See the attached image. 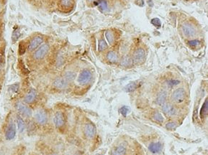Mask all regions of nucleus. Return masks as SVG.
<instances>
[{
    "mask_svg": "<svg viewBox=\"0 0 208 155\" xmlns=\"http://www.w3.org/2000/svg\"><path fill=\"white\" fill-rule=\"evenodd\" d=\"M92 73L89 69H83L81 70L79 73L78 76H76V81L79 85L84 86H87L92 81Z\"/></svg>",
    "mask_w": 208,
    "mask_h": 155,
    "instance_id": "9d476101",
    "label": "nucleus"
},
{
    "mask_svg": "<svg viewBox=\"0 0 208 155\" xmlns=\"http://www.w3.org/2000/svg\"><path fill=\"white\" fill-rule=\"evenodd\" d=\"M188 44L190 45L191 47H197V46L200 45V42H199L198 39H193V40H190Z\"/></svg>",
    "mask_w": 208,
    "mask_h": 155,
    "instance_id": "f704fd0d",
    "label": "nucleus"
},
{
    "mask_svg": "<svg viewBox=\"0 0 208 155\" xmlns=\"http://www.w3.org/2000/svg\"><path fill=\"white\" fill-rule=\"evenodd\" d=\"M207 100L206 99L204 101L203 105H202V108H201L200 111V115L201 117H205L207 116Z\"/></svg>",
    "mask_w": 208,
    "mask_h": 155,
    "instance_id": "c85d7f7f",
    "label": "nucleus"
},
{
    "mask_svg": "<svg viewBox=\"0 0 208 155\" xmlns=\"http://www.w3.org/2000/svg\"><path fill=\"white\" fill-rule=\"evenodd\" d=\"M1 32H0V42H1Z\"/></svg>",
    "mask_w": 208,
    "mask_h": 155,
    "instance_id": "58836bf2",
    "label": "nucleus"
},
{
    "mask_svg": "<svg viewBox=\"0 0 208 155\" xmlns=\"http://www.w3.org/2000/svg\"><path fill=\"white\" fill-rule=\"evenodd\" d=\"M4 68V54L3 50L0 48V75H2Z\"/></svg>",
    "mask_w": 208,
    "mask_h": 155,
    "instance_id": "393cba45",
    "label": "nucleus"
},
{
    "mask_svg": "<svg viewBox=\"0 0 208 155\" xmlns=\"http://www.w3.org/2000/svg\"><path fill=\"white\" fill-rule=\"evenodd\" d=\"M133 63L137 65L142 64L146 60V51L143 48H139L134 52L133 56L132 57Z\"/></svg>",
    "mask_w": 208,
    "mask_h": 155,
    "instance_id": "f8f14e48",
    "label": "nucleus"
},
{
    "mask_svg": "<svg viewBox=\"0 0 208 155\" xmlns=\"http://www.w3.org/2000/svg\"><path fill=\"white\" fill-rule=\"evenodd\" d=\"M49 155H60V154H57V153H51V154H49Z\"/></svg>",
    "mask_w": 208,
    "mask_h": 155,
    "instance_id": "4c0bfd02",
    "label": "nucleus"
},
{
    "mask_svg": "<svg viewBox=\"0 0 208 155\" xmlns=\"http://www.w3.org/2000/svg\"><path fill=\"white\" fill-rule=\"evenodd\" d=\"M133 61L132 59V57L129 56H125L122 58L121 61H120V65L122 66L125 67V68H129V67L133 65Z\"/></svg>",
    "mask_w": 208,
    "mask_h": 155,
    "instance_id": "4be33fe9",
    "label": "nucleus"
},
{
    "mask_svg": "<svg viewBox=\"0 0 208 155\" xmlns=\"http://www.w3.org/2000/svg\"><path fill=\"white\" fill-rule=\"evenodd\" d=\"M182 31L183 33L187 37H193L197 34L195 27L190 23H185L182 26Z\"/></svg>",
    "mask_w": 208,
    "mask_h": 155,
    "instance_id": "2eb2a0df",
    "label": "nucleus"
},
{
    "mask_svg": "<svg viewBox=\"0 0 208 155\" xmlns=\"http://www.w3.org/2000/svg\"><path fill=\"white\" fill-rule=\"evenodd\" d=\"M129 111H130V109H129V108L128 106H123L121 108H120V113H121V114L123 115V116H126L127 114L128 113Z\"/></svg>",
    "mask_w": 208,
    "mask_h": 155,
    "instance_id": "72a5a7b5",
    "label": "nucleus"
},
{
    "mask_svg": "<svg viewBox=\"0 0 208 155\" xmlns=\"http://www.w3.org/2000/svg\"><path fill=\"white\" fill-rule=\"evenodd\" d=\"M162 147L163 145L161 142H153L151 143L149 145L148 149L151 152L154 153V154H157L161 151Z\"/></svg>",
    "mask_w": 208,
    "mask_h": 155,
    "instance_id": "aec40b11",
    "label": "nucleus"
},
{
    "mask_svg": "<svg viewBox=\"0 0 208 155\" xmlns=\"http://www.w3.org/2000/svg\"><path fill=\"white\" fill-rule=\"evenodd\" d=\"M96 5H98V8L101 11H106L107 10V2L106 0H99Z\"/></svg>",
    "mask_w": 208,
    "mask_h": 155,
    "instance_id": "a878e982",
    "label": "nucleus"
},
{
    "mask_svg": "<svg viewBox=\"0 0 208 155\" xmlns=\"http://www.w3.org/2000/svg\"><path fill=\"white\" fill-rule=\"evenodd\" d=\"M89 1H95V0H89Z\"/></svg>",
    "mask_w": 208,
    "mask_h": 155,
    "instance_id": "ea45409f",
    "label": "nucleus"
},
{
    "mask_svg": "<svg viewBox=\"0 0 208 155\" xmlns=\"http://www.w3.org/2000/svg\"><path fill=\"white\" fill-rule=\"evenodd\" d=\"M107 48V45L105 40L101 39L99 41V44H98V50H99V52H102L105 50Z\"/></svg>",
    "mask_w": 208,
    "mask_h": 155,
    "instance_id": "bb28decb",
    "label": "nucleus"
},
{
    "mask_svg": "<svg viewBox=\"0 0 208 155\" xmlns=\"http://www.w3.org/2000/svg\"><path fill=\"white\" fill-rule=\"evenodd\" d=\"M151 23L155 26L156 27H157V28H159V27H161V22L160 21L159 19L158 18L152 19V20H151Z\"/></svg>",
    "mask_w": 208,
    "mask_h": 155,
    "instance_id": "473e14b6",
    "label": "nucleus"
},
{
    "mask_svg": "<svg viewBox=\"0 0 208 155\" xmlns=\"http://www.w3.org/2000/svg\"><path fill=\"white\" fill-rule=\"evenodd\" d=\"M106 58L107 60V61L111 63H116L119 60V57H118V53L113 50L109 51L107 53Z\"/></svg>",
    "mask_w": 208,
    "mask_h": 155,
    "instance_id": "6ab92c4d",
    "label": "nucleus"
},
{
    "mask_svg": "<svg viewBox=\"0 0 208 155\" xmlns=\"http://www.w3.org/2000/svg\"><path fill=\"white\" fill-rule=\"evenodd\" d=\"M40 99L39 92L34 88H29L22 95L21 100L23 102L30 106L32 108L37 106V103Z\"/></svg>",
    "mask_w": 208,
    "mask_h": 155,
    "instance_id": "423d86ee",
    "label": "nucleus"
},
{
    "mask_svg": "<svg viewBox=\"0 0 208 155\" xmlns=\"http://www.w3.org/2000/svg\"><path fill=\"white\" fill-rule=\"evenodd\" d=\"M14 111L21 116L25 120L30 119L32 118L33 108L27 103L22 101L21 99L15 100L13 103Z\"/></svg>",
    "mask_w": 208,
    "mask_h": 155,
    "instance_id": "20e7f679",
    "label": "nucleus"
},
{
    "mask_svg": "<svg viewBox=\"0 0 208 155\" xmlns=\"http://www.w3.org/2000/svg\"><path fill=\"white\" fill-rule=\"evenodd\" d=\"M105 37L107 39L108 42L110 43V45H112L115 42V37L114 34L110 31H107L105 33Z\"/></svg>",
    "mask_w": 208,
    "mask_h": 155,
    "instance_id": "cd10ccee",
    "label": "nucleus"
},
{
    "mask_svg": "<svg viewBox=\"0 0 208 155\" xmlns=\"http://www.w3.org/2000/svg\"><path fill=\"white\" fill-rule=\"evenodd\" d=\"M153 118H154V119L156 121L157 123L159 124H162L164 123V116H163V115L161 114V113H160L159 111H155L154 113V114H153Z\"/></svg>",
    "mask_w": 208,
    "mask_h": 155,
    "instance_id": "b1692460",
    "label": "nucleus"
},
{
    "mask_svg": "<svg viewBox=\"0 0 208 155\" xmlns=\"http://www.w3.org/2000/svg\"><path fill=\"white\" fill-rule=\"evenodd\" d=\"M126 148L123 145H119L115 147L111 152V155H125Z\"/></svg>",
    "mask_w": 208,
    "mask_h": 155,
    "instance_id": "412c9836",
    "label": "nucleus"
},
{
    "mask_svg": "<svg viewBox=\"0 0 208 155\" xmlns=\"http://www.w3.org/2000/svg\"><path fill=\"white\" fill-rule=\"evenodd\" d=\"M161 111L166 118H171L176 116L177 109L175 106V104L171 102L166 101L161 106Z\"/></svg>",
    "mask_w": 208,
    "mask_h": 155,
    "instance_id": "9b49d317",
    "label": "nucleus"
},
{
    "mask_svg": "<svg viewBox=\"0 0 208 155\" xmlns=\"http://www.w3.org/2000/svg\"><path fill=\"white\" fill-rule=\"evenodd\" d=\"M180 83V81L179 80L176 79H170L167 81V84L169 87H174Z\"/></svg>",
    "mask_w": 208,
    "mask_h": 155,
    "instance_id": "7c9ffc66",
    "label": "nucleus"
},
{
    "mask_svg": "<svg viewBox=\"0 0 208 155\" xmlns=\"http://www.w3.org/2000/svg\"><path fill=\"white\" fill-rule=\"evenodd\" d=\"M32 120L37 129H45L49 126L51 118L48 110L41 106L33 108Z\"/></svg>",
    "mask_w": 208,
    "mask_h": 155,
    "instance_id": "f257e3e1",
    "label": "nucleus"
},
{
    "mask_svg": "<svg viewBox=\"0 0 208 155\" xmlns=\"http://www.w3.org/2000/svg\"><path fill=\"white\" fill-rule=\"evenodd\" d=\"M176 124L174 121H170L166 124V128L168 130H173L174 129H176Z\"/></svg>",
    "mask_w": 208,
    "mask_h": 155,
    "instance_id": "2f4dec72",
    "label": "nucleus"
},
{
    "mask_svg": "<svg viewBox=\"0 0 208 155\" xmlns=\"http://www.w3.org/2000/svg\"><path fill=\"white\" fill-rule=\"evenodd\" d=\"M3 80H4V77H3L2 74V75H0V91H1V87H2L3 85Z\"/></svg>",
    "mask_w": 208,
    "mask_h": 155,
    "instance_id": "c9c22d12",
    "label": "nucleus"
},
{
    "mask_svg": "<svg viewBox=\"0 0 208 155\" xmlns=\"http://www.w3.org/2000/svg\"><path fill=\"white\" fill-rule=\"evenodd\" d=\"M62 76L64 78V79L67 82L71 83L74 81L75 79L76 78L77 74L76 73V71L73 70H66L64 71Z\"/></svg>",
    "mask_w": 208,
    "mask_h": 155,
    "instance_id": "f3484780",
    "label": "nucleus"
},
{
    "mask_svg": "<svg viewBox=\"0 0 208 155\" xmlns=\"http://www.w3.org/2000/svg\"><path fill=\"white\" fill-rule=\"evenodd\" d=\"M137 1H138V3H137V4L140 5V6H143V4H144L143 0H137Z\"/></svg>",
    "mask_w": 208,
    "mask_h": 155,
    "instance_id": "e433bc0d",
    "label": "nucleus"
},
{
    "mask_svg": "<svg viewBox=\"0 0 208 155\" xmlns=\"http://www.w3.org/2000/svg\"><path fill=\"white\" fill-rule=\"evenodd\" d=\"M45 42H46V38H45V36L43 35L42 34H32L25 42V49H26L27 55L35 51Z\"/></svg>",
    "mask_w": 208,
    "mask_h": 155,
    "instance_id": "39448f33",
    "label": "nucleus"
},
{
    "mask_svg": "<svg viewBox=\"0 0 208 155\" xmlns=\"http://www.w3.org/2000/svg\"><path fill=\"white\" fill-rule=\"evenodd\" d=\"M139 86H140V82L139 81L131 82L125 86V91H127V92H132V91L137 89L139 87Z\"/></svg>",
    "mask_w": 208,
    "mask_h": 155,
    "instance_id": "5701e85b",
    "label": "nucleus"
},
{
    "mask_svg": "<svg viewBox=\"0 0 208 155\" xmlns=\"http://www.w3.org/2000/svg\"><path fill=\"white\" fill-rule=\"evenodd\" d=\"M20 37V30H19V29L14 30L12 32V39L13 42H16Z\"/></svg>",
    "mask_w": 208,
    "mask_h": 155,
    "instance_id": "c756f323",
    "label": "nucleus"
},
{
    "mask_svg": "<svg viewBox=\"0 0 208 155\" xmlns=\"http://www.w3.org/2000/svg\"><path fill=\"white\" fill-rule=\"evenodd\" d=\"M74 0H59V5L63 10H69L73 7Z\"/></svg>",
    "mask_w": 208,
    "mask_h": 155,
    "instance_id": "a211bd4d",
    "label": "nucleus"
},
{
    "mask_svg": "<svg viewBox=\"0 0 208 155\" xmlns=\"http://www.w3.org/2000/svg\"><path fill=\"white\" fill-rule=\"evenodd\" d=\"M69 83L67 82L62 75H61V76L56 77V78L53 80L52 83V85L53 87L56 89H57V90L60 91L66 90L68 88V86H69Z\"/></svg>",
    "mask_w": 208,
    "mask_h": 155,
    "instance_id": "ddd939ff",
    "label": "nucleus"
},
{
    "mask_svg": "<svg viewBox=\"0 0 208 155\" xmlns=\"http://www.w3.org/2000/svg\"><path fill=\"white\" fill-rule=\"evenodd\" d=\"M51 50V45L49 42H45L37 49L28 55L29 65L35 67V65L40 64L46 59Z\"/></svg>",
    "mask_w": 208,
    "mask_h": 155,
    "instance_id": "f03ea898",
    "label": "nucleus"
},
{
    "mask_svg": "<svg viewBox=\"0 0 208 155\" xmlns=\"http://www.w3.org/2000/svg\"><path fill=\"white\" fill-rule=\"evenodd\" d=\"M82 134L85 137L86 139L91 140L95 138L97 135V128L93 122L90 121H84L82 127Z\"/></svg>",
    "mask_w": 208,
    "mask_h": 155,
    "instance_id": "6e6552de",
    "label": "nucleus"
},
{
    "mask_svg": "<svg viewBox=\"0 0 208 155\" xmlns=\"http://www.w3.org/2000/svg\"><path fill=\"white\" fill-rule=\"evenodd\" d=\"M14 116H15V122H16L17 129L19 134H22L25 132V129H26V123H25V120L21 116L18 114L14 111Z\"/></svg>",
    "mask_w": 208,
    "mask_h": 155,
    "instance_id": "4468645a",
    "label": "nucleus"
},
{
    "mask_svg": "<svg viewBox=\"0 0 208 155\" xmlns=\"http://www.w3.org/2000/svg\"><path fill=\"white\" fill-rule=\"evenodd\" d=\"M187 97V93L184 88H179L173 91L171 95V102L175 105L182 104L184 102Z\"/></svg>",
    "mask_w": 208,
    "mask_h": 155,
    "instance_id": "1a4fd4ad",
    "label": "nucleus"
},
{
    "mask_svg": "<svg viewBox=\"0 0 208 155\" xmlns=\"http://www.w3.org/2000/svg\"><path fill=\"white\" fill-rule=\"evenodd\" d=\"M4 136L6 141H12L16 137L18 129H17L16 122H15L14 112H10L5 119L4 124Z\"/></svg>",
    "mask_w": 208,
    "mask_h": 155,
    "instance_id": "7ed1b4c3",
    "label": "nucleus"
},
{
    "mask_svg": "<svg viewBox=\"0 0 208 155\" xmlns=\"http://www.w3.org/2000/svg\"><path fill=\"white\" fill-rule=\"evenodd\" d=\"M53 124L56 129L59 131L63 130L66 127L67 120L64 112L61 110H56L53 115Z\"/></svg>",
    "mask_w": 208,
    "mask_h": 155,
    "instance_id": "0eeeda50",
    "label": "nucleus"
},
{
    "mask_svg": "<svg viewBox=\"0 0 208 155\" xmlns=\"http://www.w3.org/2000/svg\"><path fill=\"white\" fill-rule=\"evenodd\" d=\"M168 97V93L166 90H161L158 93L156 98V103L158 106H162L165 102H166Z\"/></svg>",
    "mask_w": 208,
    "mask_h": 155,
    "instance_id": "dca6fc26",
    "label": "nucleus"
}]
</instances>
